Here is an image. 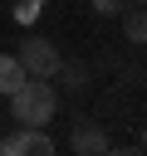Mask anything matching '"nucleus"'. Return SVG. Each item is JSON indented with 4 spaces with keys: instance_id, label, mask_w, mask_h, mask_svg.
I'll use <instances>...</instances> for the list:
<instances>
[{
    "instance_id": "8",
    "label": "nucleus",
    "mask_w": 147,
    "mask_h": 156,
    "mask_svg": "<svg viewBox=\"0 0 147 156\" xmlns=\"http://www.w3.org/2000/svg\"><path fill=\"white\" fill-rule=\"evenodd\" d=\"M54 78H64L69 88H83V68H64V63H59V73H54Z\"/></svg>"
},
{
    "instance_id": "3",
    "label": "nucleus",
    "mask_w": 147,
    "mask_h": 156,
    "mask_svg": "<svg viewBox=\"0 0 147 156\" xmlns=\"http://www.w3.org/2000/svg\"><path fill=\"white\" fill-rule=\"evenodd\" d=\"M29 151H34V156H49V151H59V146H54V136H49L44 127H20V132L5 141V156H29Z\"/></svg>"
},
{
    "instance_id": "1",
    "label": "nucleus",
    "mask_w": 147,
    "mask_h": 156,
    "mask_svg": "<svg viewBox=\"0 0 147 156\" xmlns=\"http://www.w3.org/2000/svg\"><path fill=\"white\" fill-rule=\"evenodd\" d=\"M59 112V93L44 83V78H24L15 93H10V117L20 127H49Z\"/></svg>"
},
{
    "instance_id": "11",
    "label": "nucleus",
    "mask_w": 147,
    "mask_h": 156,
    "mask_svg": "<svg viewBox=\"0 0 147 156\" xmlns=\"http://www.w3.org/2000/svg\"><path fill=\"white\" fill-rule=\"evenodd\" d=\"M127 5H147V0H127Z\"/></svg>"
},
{
    "instance_id": "2",
    "label": "nucleus",
    "mask_w": 147,
    "mask_h": 156,
    "mask_svg": "<svg viewBox=\"0 0 147 156\" xmlns=\"http://www.w3.org/2000/svg\"><path fill=\"white\" fill-rule=\"evenodd\" d=\"M15 58L24 63V73H29V78H54V73H59V63H64V58H59V49H54L49 39H29Z\"/></svg>"
},
{
    "instance_id": "5",
    "label": "nucleus",
    "mask_w": 147,
    "mask_h": 156,
    "mask_svg": "<svg viewBox=\"0 0 147 156\" xmlns=\"http://www.w3.org/2000/svg\"><path fill=\"white\" fill-rule=\"evenodd\" d=\"M123 34H127V44H147V5H132L123 15Z\"/></svg>"
},
{
    "instance_id": "10",
    "label": "nucleus",
    "mask_w": 147,
    "mask_h": 156,
    "mask_svg": "<svg viewBox=\"0 0 147 156\" xmlns=\"http://www.w3.org/2000/svg\"><path fill=\"white\" fill-rule=\"evenodd\" d=\"M142 146H147V127H142Z\"/></svg>"
},
{
    "instance_id": "12",
    "label": "nucleus",
    "mask_w": 147,
    "mask_h": 156,
    "mask_svg": "<svg viewBox=\"0 0 147 156\" xmlns=\"http://www.w3.org/2000/svg\"><path fill=\"white\" fill-rule=\"evenodd\" d=\"M0 151H5V141H0Z\"/></svg>"
},
{
    "instance_id": "4",
    "label": "nucleus",
    "mask_w": 147,
    "mask_h": 156,
    "mask_svg": "<svg viewBox=\"0 0 147 156\" xmlns=\"http://www.w3.org/2000/svg\"><path fill=\"white\" fill-rule=\"evenodd\" d=\"M24 78H29V73H24V63H20L15 54H0V98H10Z\"/></svg>"
},
{
    "instance_id": "6",
    "label": "nucleus",
    "mask_w": 147,
    "mask_h": 156,
    "mask_svg": "<svg viewBox=\"0 0 147 156\" xmlns=\"http://www.w3.org/2000/svg\"><path fill=\"white\" fill-rule=\"evenodd\" d=\"M69 146H74V151H108V136H103L98 127H88V122H83V127L69 136Z\"/></svg>"
},
{
    "instance_id": "7",
    "label": "nucleus",
    "mask_w": 147,
    "mask_h": 156,
    "mask_svg": "<svg viewBox=\"0 0 147 156\" xmlns=\"http://www.w3.org/2000/svg\"><path fill=\"white\" fill-rule=\"evenodd\" d=\"M39 10H44V0H20V5H15V20H20V24H34Z\"/></svg>"
},
{
    "instance_id": "9",
    "label": "nucleus",
    "mask_w": 147,
    "mask_h": 156,
    "mask_svg": "<svg viewBox=\"0 0 147 156\" xmlns=\"http://www.w3.org/2000/svg\"><path fill=\"white\" fill-rule=\"evenodd\" d=\"M93 10H98V15H123L127 0H93Z\"/></svg>"
}]
</instances>
